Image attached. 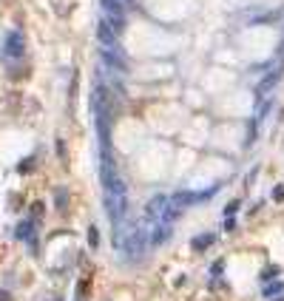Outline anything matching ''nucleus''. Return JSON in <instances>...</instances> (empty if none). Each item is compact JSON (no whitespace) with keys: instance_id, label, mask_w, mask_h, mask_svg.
I'll use <instances>...</instances> for the list:
<instances>
[{"instance_id":"1","label":"nucleus","mask_w":284,"mask_h":301,"mask_svg":"<svg viewBox=\"0 0 284 301\" xmlns=\"http://www.w3.org/2000/svg\"><path fill=\"white\" fill-rule=\"evenodd\" d=\"M168 208H170V196L156 194L154 199L148 202V208H145V216H148V222H162L165 213H168Z\"/></svg>"},{"instance_id":"2","label":"nucleus","mask_w":284,"mask_h":301,"mask_svg":"<svg viewBox=\"0 0 284 301\" xmlns=\"http://www.w3.org/2000/svg\"><path fill=\"white\" fill-rule=\"evenodd\" d=\"M3 49H6L9 57L20 60L23 54H26V37H23L20 31H9V34H6V43H3Z\"/></svg>"},{"instance_id":"3","label":"nucleus","mask_w":284,"mask_h":301,"mask_svg":"<svg viewBox=\"0 0 284 301\" xmlns=\"http://www.w3.org/2000/svg\"><path fill=\"white\" fill-rule=\"evenodd\" d=\"M102 57H105L108 65H114L117 71H128V60L120 51V46H111V49H102Z\"/></svg>"},{"instance_id":"4","label":"nucleus","mask_w":284,"mask_h":301,"mask_svg":"<svg viewBox=\"0 0 284 301\" xmlns=\"http://www.w3.org/2000/svg\"><path fill=\"white\" fill-rule=\"evenodd\" d=\"M97 37H99V43H102V49H111V46H120L117 43V31L108 26V20L102 17V20L97 23Z\"/></svg>"},{"instance_id":"5","label":"nucleus","mask_w":284,"mask_h":301,"mask_svg":"<svg viewBox=\"0 0 284 301\" xmlns=\"http://www.w3.org/2000/svg\"><path fill=\"white\" fill-rule=\"evenodd\" d=\"M34 228H37V222L34 219H26V222H20L17 224V230H14V233H17V239H20V242H28L31 244V247H34Z\"/></svg>"},{"instance_id":"6","label":"nucleus","mask_w":284,"mask_h":301,"mask_svg":"<svg viewBox=\"0 0 284 301\" xmlns=\"http://www.w3.org/2000/svg\"><path fill=\"white\" fill-rule=\"evenodd\" d=\"M170 228H173V224H168V222H156L154 233H151V244H165V242H168Z\"/></svg>"},{"instance_id":"7","label":"nucleus","mask_w":284,"mask_h":301,"mask_svg":"<svg viewBox=\"0 0 284 301\" xmlns=\"http://www.w3.org/2000/svg\"><path fill=\"white\" fill-rule=\"evenodd\" d=\"M281 290H284L281 281H273V284H264L262 287V295H264V298H273V295H278Z\"/></svg>"},{"instance_id":"8","label":"nucleus","mask_w":284,"mask_h":301,"mask_svg":"<svg viewBox=\"0 0 284 301\" xmlns=\"http://www.w3.org/2000/svg\"><path fill=\"white\" fill-rule=\"evenodd\" d=\"M276 80H278V71L267 74V77H264V80H262V86H259V94H262V97H264V94H267V91H270V88L276 86Z\"/></svg>"},{"instance_id":"9","label":"nucleus","mask_w":284,"mask_h":301,"mask_svg":"<svg viewBox=\"0 0 284 301\" xmlns=\"http://www.w3.org/2000/svg\"><path fill=\"white\" fill-rule=\"evenodd\" d=\"M213 244V233H205V236H196L193 239V250H205Z\"/></svg>"},{"instance_id":"10","label":"nucleus","mask_w":284,"mask_h":301,"mask_svg":"<svg viewBox=\"0 0 284 301\" xmlns=\"http://www.w3.org/2000/svg\"><path fill=\"white\" fill-rule=\"evenodd\" d=\"M88 244H91V247H97V244H99V230L94 228V224L88 228Z\"/></svg>"},{"instance_id":"11","label":"nucleus","mask_w":284,"mask_h":301,"mask_svg":"<svg viewBox=\"0 0 284 301\" xmlns=\"http://www.w3.org/2000/svg\"><path fill=\"white\" fill-rule=\"evenodd\" d=\"M57 208H60V210L65 208V191H63V187H57Z\"/></svg>"},{"instance_id":"12","label":"nucleus","mask_w":284,"mask_h":301,"mask_svg":"<svg viewBox=\"0 0 284 301\" xmlns=\"http://www.w3.org/2000/svg\"><path fill=\"white\" fill-rule=\"evenodd\" d=\"M273 199H276V202H284V185H276V187H273Z\"/></svg>"},{"instance_id":"13","label":"nucleus","mask_w":284,"mask_h":301,"mask_svg":"<svg viewBox=\"0 0 284 301\" xmlns=\"http://www.w3.org/2000/svg\"><path fill=\"white\" fill-rule=\"evenodd\" d=\"M31 168H34V159H26V162H20V165H17V171L26 173V171H31Z\"/></svg>"},{"instance_id":"14","label":"nucleus","mask_w":284,"mask_h":301,"mask_svg":"<svg viewBox=\"0 0 284 301\" xmlns=\"http://www.w3.org/2000/svg\"><path fill=\"white\" fill-rule=\"evenodd\" d=\"M236 208H239V202H230V205L225 208V216H233V213H236Z\"/></svg>"},{"instance_id":"15","label":"nucleus","mask_w":284,"mask_h":301,"mask_svg":"<svg viewBox=\"0 0 284 301\" xmlns=\"http://www.w3.org/2000/svg\"><path fill=\"white\" fill-rule=\"evenodd\" d=\"M236 228V222H233V216H227L225 219V230H233Z\"/></svg>"},{"instance_id":"16","label":"nucleus","mask_w":284,"mask_h":301,"mask_svg":"<svg viewBox=\"0 0 284 301\" xmlns=\"http://www.w3.org/2000/svg\"><path fill=\"white\" fill-rule=\"evenodd\" d=\"M0 301H12V295H9L6 290H0Z\"/></svg>"}]
</instances>
